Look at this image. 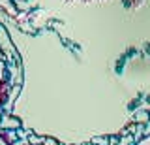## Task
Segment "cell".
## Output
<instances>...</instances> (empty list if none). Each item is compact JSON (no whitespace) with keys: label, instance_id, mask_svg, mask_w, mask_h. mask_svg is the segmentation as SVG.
<instances>
[{"label":"cell","instance_id":"cell-4","mask_svg":"<svg viewBox=\"0 0 150 145\" xmlns=\"http://www.w3.org/2000/svg\"><path fill=\"white\" fill-rule=\"evenodd\" d=\"M94 145H109V138H105V136H96V138L92 139Z\"/></svg>","mask_w":150,"mask_h":145},{"label":"cell","instance_id":"cell-11","mask_svg":"<svg viewBox=\"0 0 150 145\" xmlns=\"http://www.w3.org/2000/svg\"><path fill=\"white\" fill-rule=\"evenodd\" d=\"M64 2H69V0H64Z\"/></svg>","mask_w":150,"mask_h":145},{"label":"cell","instance_id":"cell-12","mask_svg":"<svg viewBox=\"0 0 150 145\" xmlns=\"http://www.w3.org/2000/svg\"><path fill=\"white\" fill-rule=\"evenodd\" d=\"M83 2H88V0H83Z\"/></svg>","mask_w":150,"mask_h":145},{"label":"cell","instance_id":"cell-1","mask_svg":"<svg viewBox=\"0 0 150 145\" xmlns=\"http://www.w3.org/2000/svg\"><path fill=\"white\" fill-rule=\"evenodd\" d=\"M133 121H135V124H146L150 121V113L148 111H137L135 117H133Z\"/></svg>","mask_w":150,"mask_h":145},{"label":"cell","instance_id":"cell-10","mask_svg":"<svg viewBox=\"0 0 150 145\" xmlns=\"http://www.w3.org/2000/svg\"><path fill=\"white\" fill-rule=\"evenodd\" d=\"M83 145H94V143H92V141H90V143H83Z\"/></svg>","mask_w":150,"mask_h":145},{"label":"cell","instance_id":"cell-5","mask_svg":"<svg viewBox=\"0 0 150 145\" xmlns=\"http://www.w3.org/2000/svg\"><path fill=\"white\" fill-rule=\"evenodd\" d=\"M122 2H124L126 8H139L141 4L144 2V0H122Z\"/></svg>","mask_w":150,"mask_h":145},{"label":"cell","instance_id":"cell-9","mask_svg":"<svg viewBox=\"0 0 150 145\" xmlns=\"http://www.w3.org/2000/svg\"><path fill=\"white\" fill-rule=\"evenodd\" d=\"M2 98H6V91H2V92H0V102H2Z\"/></svg>","mask_w":150,"mask_h":145},{"label":"cell","instance_id":"cell-3","mask_svg":"<svg viewBox=\"0 0 150 145\" xmlns=\"http://www.w3.org/2000/svg\"><path fill=\"white\" fill-rule=\"evenodd\" d=\"M2 124L6 126H9V128H17L19 126V121H15V119H11V117H4V121H2Z\"/></svg>","mask_w":150,"mask_h":145},{"label":"cell","instance_id":"cell-2","mask_svg":"<svg viewBox=\"0 0 150 145\" xmlns=\"http://www.w3.org/2000/svg\"><path fill=\"white\" fill-rule=\"evenodd\" d=\"M135 143V138L131 134H128V136H122V138L118 139V145H133Z\"/></svg>","mask_w":150,"mask_h":145},{"label":"cell","instance_id":"cell-7","mask_svg":"<svg viewBox=\"0 0 150 145\" xmlns=\"http://www.w3.org/2000/svg\"><path fill=\"white\" fill-rule=\"evenodd\" d=\"M43 145H60V143L53 138H43Z\"/></svg>","mask_w":150,"mask_h":145},{"label":"cell","instance_id":"cell-6","mask_svg":"<svg viewBox=\"0 0 150 145\" xmlns=\"http://www.w3.org/2000/svg\"><path fill=\"white\" fill-rule=\"evenodd\" d=\"M6 139H8V141H11V143H15V141H17L15 132H6Z\"/></svg>","mask_w":150,"mask_h":145},{"label":"cell","instance_id":"cell-8","mask_svg":"<svg viewBox=\"0 0 150 145\" xmlns=\"http://www.w3.org/2000/svg\"><path fill=\"white\" fill-rule=\"evenodd\" d=\"M28 141H26V139H23V141H15V143H11V145H26Z\"/></svg>","mask_w":150,"mask_h":145}]
</instances>
